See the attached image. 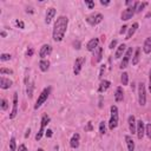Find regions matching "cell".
<instances>
[{"mask_svg": "<svg viewBox=\"0 0 151 151\" xmlns=\"http://www.w3.org/2000/svg\"><path fill=\"white\" fill-rule=\"evenodd\" d=\"M67 26H68V18L65 15H59L53 25V31H52V38L54 41L59 42L64 39L65 33L67 31Z\"/></svg>", "mask_w": 151, "mask_h": 151, "instance_id": "1", "label": "cell"}, {"mask_svg": "<svg viewBox=\"0 0 151 151\" xmlns=\"http://www.w3.org/2000/svg\"><path fill=\"white\" fill-rule=\"evenodd\" d=\"M110 119H109V129L110 130H114L117 126H118V122H119V111H118V107L116 105H112L110 107Z\"/></svg>", "mask_w": 151, "mask_h": 151, "instance_id": "2", "label": "cell"}, {"mask_svg": "<svg viewBox=\"0 0 151 151\" xmlns=\"http://www.w3.org/2000/svg\"><path fill=\"white\" fill-rule=\"evenodd\" d=\"M51 91H52V87H51V86H47V87H45V88L41 91V93L39 94L38 99H37V101H35V104H34V110H38V109L47 100L48 96L51 94Z\"/></svg>", "mask_w": 151, "mask_h": 151, "instance_id": "3", "label": "cell"}, {"mask_svg": "<svg viewBox=\"0 0 151 151\" xmlns=\"http://www.w3.org/2000/svg\"><path fill=\"white\" fill-rule=\"evenodd\" d=\"M50 120H51V118H50V116H47V114H44V116L41 117L39 131H38V132H37V134H35V140H37V142H38V140H40V139L42 138L44 133L46 132V126H47V124L50 123Z\"/></svg>", "mask_w": 151, "mask_h": 151, "instance_id": "4", "label": "cell"}, {"mask_svg": "<svg viewBox=\"0 0 151 151\" xmlns=\"http://www.w3.org/2000/svg\"><path fill=\"white\" fill-rule=\"evenodd\" d=\"M137 2L138 1H134L131 6H129V7H126L123 12H122V14H120V19L123 20V21H127V20H130V19H132V17L136 14V7H137Z\"/></svg>", "mask_w": 151, "mask_h": 151, "instance_id": "5", "label": "cell"}, {"mask_svg": "<svg viewBox=\"0 0 151 151\" xmlns=\"http://www.w3.org/2000/svg\"><path fill=\"white\" fill-rule=\"evenodd\" d=\"M138 103L140 106L146 105V88L144 83L138 84Z\"/></svg>", "mask_w": 151, "mask_h": 151, "instance_id": "6", "label": "cell"}, {"mask_svg": "<svg viewBox=\"0 0 151 151\" xmlns=\"http://www.w3.org/2000/svg\"><path fill=\"white\" fill-rule=\"evenodd\" d=\"M132 55H133V50H132V47H129V48L126 50L125 54L123 55L122 61H120V65H119V68H120V70H124V68L127 67V65L130 64V61H131V59H132Z\"/></svg>", "mask_w": 151, "mask_h": 151, "instance_id": "7", "label": "cell"}, {"mask_svg": "<svg viewBox=\"0 0 151 151\" xmlns=\"http://www.w3.org/2000/svg\"><path fill=\"white\" fill-rule=\"evenodd\" d=\"M103 19H104V17L101 13H93V14L86 17L85 20L90 26H97L98 24H100L103 21Z\"/></svg>", "mask_w": 151, "mask_h": 151, "instance_id": "8", "label": "cell"}, {"mask_svg": "<svg viewBox=\"0 0 151 151\" xmlns=\"http://www.w3.org/2000/svg\"><path fill=\"white\" fill-rule=\"evenodd\" d=\"M84 64H85V58H84V57H78V58H76L74 64H73V73H74V76L80 74Z\"/></svg>", "mask_w": 151, "mask_h": 151, "instance_id": "9", "label": "cell"}, {"mask_svg": "<svg viewBox=\"0 0 151 151\" xmlns=\"http://www.w3.org/2000/svg\"><path fill=\"white\" fill-rule=\"evenodd\" d=\"M12 104L13 105H12V111L9 113V119H14L18 114V104H19V101H18V93L17 92L13 93V103Z\"/></svg>", "mask_w": 151, "mask_h": 151, "instance_id": "10", "label": "cell"}, {"mask_svg": "<svg viewBox=\"0 0 151 151\" xmlns=\"http://www.w3.org/2000/svg\"><path fill=\"white\" fill-rule=\"evenodd\" d=\"M51 53H52V46H51L50 44H44V45L40 47V50H39V57H40L41 59H45V58L48 57Z\"/></svg>", "mask_w": 151, "mask_h": 151, "instance_id": "11", "label": "cell"}, {"mask_svg": "<svg viewBox=\"0 0 151 151\" xmlns=\"http://www.w3.org/2000/svg\"><path fill=\"white\" fill-rule=\"evenodd\" d=\"M55 13H57V11L54 7H48L46 9V13H45V24H47V25L51 24L55 17Z\"/></svg>", "mask_w": 151, "mask_h": 151, "instance_id": "12", "label": "cell"}, {"mask_svg": "<svg viewBox=\"0 0 151 151\" xmlns=\"http://www.w3.org/2000/svg\"><path fill=\"white\" fill-rule=\"evenodd\" d=\"M136 133H137L138 139H143V137L145 134V124H144V122L142 119L140 120H137V130H136Z\"/></svg>", "mask_w": 151, "mask_h": 151, "instance_id": "13", "label": "cell"}, {"mask_svg": "<svg viewBox=\"0 0 151 151\" xmlns=\"http://www.w3.org/2000/svg\"><path fill=\"white\" fill-rule=\"evenodd\" d=\"M98 46H99V38H92L91 40L87 41V44H86V50H87L88 52H94Z\"/></svg>", "mask_w": 151, "mask_h": 151, "instance_id": "14", "label": "cell"}, {"mask_svg": "<svg viewBox=\"0 0 151 151\" xmlns=\"http://www.w3.org/2000/svg\"><path fill=\"white\" fill-rule=\"evenodd\" d=\"M127 123H129V130H130V132H131L132 134L136 133V130H137V120H136V118H134L133 114L129 116Z\"/></svg>", "mask_w": 151, "mask_h": 151, "instance_id": "15", "label": "cell"}, {"mask_svg": "<svg viewBox=\"0 0 151 151\" xmlns=\"http://www.w3.org/2000/svg\"><path fill=\"white\" fill-rule=\"evenodd\" d=\"M79 144H80V134L79 133H74L70 139V146L72 149H78Z\"/></svg>", "mask_w": 151, "mask_h": 151, "instance_id": "16", "label": "cell"}, {"mask_svg": "<svg viewBox=\"0 0 151 151\" xmlns=\"http://www.w3.org/2000/svg\"><path fill=\"white\" fill-rule=\"evenodd\" d=\"M12 85H13V81H12L9 78H5L4 76L0 77V87H1L2 90H7V88H9Z\"/></svg>", "mask_w": 151, "mask_h": 151, "instance_id": "17", "label": "cell"}, {"mask_svg": "<svg viewBox=\"0 0 151 151\" xmlns=\"http://www.w3.org/2000/svg\"><path fill=\"white\" fill-rule=\"evenodd\" d=\"M103 47L98 46L96 48V51L93 52V63H100L103 59Z\"/></svg>", "mask_w": 151, "mask_h": 151, "instance_id": "18", "label": "cell"}, {"mask_svg": "<svg viewBox=\"0 0 151 151\" xmlns=\"http://www.w3.org/2000/svg\"><path fill=\"white\" fill-rule=\"evenodd\" d=\"M139 27V24L136 21V22H133L131 26H130V28L127 29V33H126V37H125V39L126 40H129V39H131L132 37H133V34L136 33V31H137V28Z\"/></svg>", "mask_w": 151, "mask_h": 151, "instance_id": "19", "label": "cell"}, {"mask_svg": "<svg viewBox=\"0 0 151 151\" xmlns=\"http://www.w3.org/2000/svg\"><path fill=\"white\" fill-rule=\"evenodd\" d=\"M126 45L125 44H120L118 47H117V50H116V53H114V58L116 59H120L124 54H125V52H126Z\"/></svg>", "mask_w": 151, "mask_h": 151, "instance_id": "20", "label": "cell"}, {"mask_svg": "<svg viewBox=\"0 0 151 151\" xmlns=\"http://www.w3.org/2000/svg\"><path fill=\"white\" fill-rule=\"evenodd\" d=\"M110 86H111V81L104 79V80L100 81V84H99V86H98V92H99V93H104L105 91H107V90L110 88Z\"/></svg>", "mask_w": 151, "mask_h": 151, "instance_id": "21", "label": "cell"}, {"mask_svg": "<svg viewBox=\"0 0 151 151\" xmlns=\"http://www.w3.org/2000/svg\"><path fill=\"white\" fill-rule=\"evenodd\" d=\"M123 99H124V91H123V87H122V86H118V87L116 88V92H114V100H116L117 103H119V101H123Z\"/></svg>", "mask_w": 151, "mask_h": 151, "instance_id": "22", "label": "cell"}, {"mask_svg": "<svg viewBox=\"0 0 151 151\" xmlns=\"http://www.w3.org/2000/svg\"><path fill=\"white\" fill-rule=\"evenodd\" d=\"M140 52H142V48L140 47H136V50H134V53H133V55H132V65H137L138 63H139V60H140Z\"/></svg>", "mask_w": 151, "mask_h": 151, "instance_id": "23", "label": "cell"}, {"mask_svg": "<svg viewBox=\"0 0 151 151\" xmlns=\"http://www.w3.org/2000/svg\"><path fill=\"white\" fill-rule=\"evenodd\" d=\"M143 52L149 54L151 53V37H147L145 40H144V44H143Z\"/></svg>", "mask_w": 151, "mask_h": 151, "instance_id": "24", "label": "cell"}, {"mask_svg": "<svg viewBox=\"0 0 151 151\" xmlns=\"http://www.w3.org/2000/svg\"><path fill=\"white\" fill-rule=\"evenodd\" d=\"M39 68L41 72H47L50 68V61L47 59H40L39 61Z\"/></svg>", "mask_w": 151, "mask_h": 151, "instance_id": "25", "label": "cell"}, {"mask_svg": "<svg viewBox=\"0 0 151 151\" xmlns=\"http://www.w3.org/2000/svg\"><path fill=\"white\" fill-rule=\"evenodd\" d=\"M125 142H126V146H127V150L129 151H134V140L131 136L126 134L125 136Z\"/></svg>", "mask_w": 151, "mask_h": 151, "instance_id": "26", "label": "cell"}, {"mask_svg": "<svg viewBox=\"0 0 151 151\" xmlns=\"http://www.w3.org/2000/svg\"><path fill=\"white\" fill-rule=\"evenodd\" d=\"M33 88H34V84L33 83H27V87H26V93L28 98H32L33 96Z\"/></svg>", "mask_w": 151, "mask_h": 151, "instance_id": "27", "label": "cell"}, {"mask_svg": "<svg viewBox=\"0 0 151 151\" xmlns=\"http://www.w3.org/2000/svg\"><path fill=\"white\" fill-rule=\"evenodd\" d=\"M120 81H122V85H123V86H125V85L129 84V74H127V72H123V73H122Z\"/></svg>", "mask_w": 151, "mask_h": 151, "instance_id": "28", "label": "cell"}, {"mask_svg": "<svg viewBox=\"0 0 151 151\" xmlns=\"http://www.w3.org/2000/svg\"><path fill=\"white\" fill-rule=\"evenodd\" d=\"M147 6V2H137V7H136V13H140L145 7Z\"/></svg>", "mask_w": 151, "mask_h": 151, "instance_id": "29", "label": "cell"}, {"mask_svg": "<svg viewBox=\"0 0 151 151\" xmlns=\"http://www.w3.org/2000/svg\"><path fill=\"white\" fill-rule=\"evenodd\" d=\"M9 151H18L17 150V140L14 137L9 139Z\"/></svg>", "mask_w": 151, "mask_h": 151, "instance_id": "30", "label": "cell"}, {"mask_svg": "<svg viewBox=\"0 0 151 151\" xmlns=\"http://www.w3.org/2000/svg\"><path fill=\"white\" fill-rule=\"evenodd\" d=\"M99 133H100L101 136L106 133V123H105L104 120H101V122L99 123Z\"/></svg>", "mask_w": 151, "mask_h": 151, "instance_id": "31", "label": "cell"}, {"mask_svg": "<svg viewBox=\"0 0 151 151\" xmlns=\"http://www.w3.org/2000/svg\"><path fill=\"white\" fill-rule=\"evenodd\" d=\"M0 109H1L2 111H6V110L8 109V101H7L6 99H4V98L0 100Z\"/></svg>", "mask_w": 151, "mask_h": 151, "instance_id": "32", "label": "cell"}, {"mask_svg": "<svg viewBox=\"0 0 151 151\" xmlns=\"http://www.w3.org/2000/svg\"><path fill=\"white\" fill-rule=\"evenodd\" d=\"M11 59H12V55L8 54V53H1V55H0V60L1 61H8Z\"/></svg>", "mask_w": 151, "mask_h": 151, "instance_id": "33", "label": "cell"}, {"mask_svg": "<svg viewBox=\"0 0 151 151\" xmlns=\"http://www.w3.org/2000/svg\"><path fill=\"white\" fill-rule=\"evenodd\" d=\"M0 74L4 76V74H13V71L9 70V68H6V67H1L0 68Z\"/></svg>", "mask_w": 151, "mask_h": 151, "instance_id": "34", "label": "cell"}, {"mask_svg": "<svg viewBox=\"0 0 151 151\" xmlns=\"http://www.w3.org/2000/svg\"><path fill=\"white\" fill-rule=\"evenodd\" d=\"M145 134L147 136L149 139H151V124H146L145 125Z\"/></svg>", "mask_w": 151, "mask_h": 151, "instance_id": "35", "label": "cell"}, {"mask_svg": "<svg viewBox=\"0 0 151 151\" xmlns=\"http://www.w3.org/2000/svg\"><path fill=\"white\" fill-rule=\"evenodd\" d=\"M85 5L88 7V9H92L94 7V1H90V0H85Z\"/></svg>", "mask_w": 151, "mask_h": 151, "instance_id": "36", "label": "cell"}, {"mask_svg": "<svg viewBox=\"0 0 151 151\" xmlns=\"http://www.w3.org/2000/svg\"><path fill=\"white\" fill-rule=\"evenodd\" d=\"M15 25H17L19 28H21V29L25 28V24H24V21H21V20H15Z\"/></svg>", "mask_w": 151, "mask_h": 151, "instance_id": "37", "label": "cell"}, {"mask_svg": "<svg viewBox=\"0 0 151 151\" xmlns=\"http://www.w3.org/2000/svg\"><path fill=\"white\" fill-rule=\"evenodd\" d=\"M127 29H129V28H127V25H123V26L120 27V29H119V34H124V33H126Z\"/></svg>", "mask_w": 151, "mask_h": 151, "instance_id": "38", "label": "cell"}, {"mask_svg": "<svg viewBox=\"0 0 151 151\" xmlns=\"http://www.w3.org/2000/svg\"><path fill=\"white\" fill-rule=\"evenodd\" d=\"M105 67H106L105 65H100V71H99V76H98L100 79L103 78V74H104V72H105Z\"/></svg>", "mask_w": 151, "mask_h": 151, "instance_id": "39", "label": "cell"}, {"mask_svg": "<svg viewBox=\"0 0 151 151\" xmlns=\"http://www.w3.org/2000/svg\"><path fill=\"white\" fill-rule=\"evenodd\" d=\"M33 53H34V50H33L32 47H28L27 51H26V55H27V57H32Z\"/></svg>", "mask_w": 151, "mask_h": 151, "instance_id": "40", "label": "cell"}, {"mask_svg": "<svg viewBox=\"0 0 151 151\" xmlns=\"http://www.w3.org/2000/svg\"><path fill=\"white\" fill-rule=\"evenodd\" d=\"M116 45H117V40H116V39H113V40L110 42V46H109V48H110V50H113V48L116 47Z\"/></svg>", "mask_w": 151, "mask_h": 151, "instance_id": "41", "label": "cell"}, {"mask_svg": "<svg viewBox=\"0 0 151 151\" xmlns=\"http://www.w3.org/2000/svg\"><path fill=\"white\" fill-rule=\"evenodd\" d=\"M45 134H46V137H47V138H51V137H52V134H53V131H52L51 129H47V130H46V132H45Z\"/></svg>", "mask_w": 151, "mask_h": 151, "instance_id": "42", "label": "cell"}, {"mask_svg": "<svg viewBox=\"0 0 151 151\" xmlns=\"http://www.w3.org/2000/svg\"><path fill=\"white\" fill-rule=\"evenodd\" d=\"M18 151H28V150H27V147H26L25 144H20L19 147H18Z\"/></svg>", "mask_w": 151, "mask_h": 151, "instance_id": "43", "label": "cell"}, {"mask_svg": "<svg viewBox=\"0 0 151 151\" xmlns=\"http://www.w3.org/2000/svg\"><path fill=\"white\" fill-rule=\"evenodd\" d=\"M92 129H93V127H92V123H91V122H88V123H87V125L85 126V131H92Z\"/></svg>", "mask_w": 151, "mask_h": 151, "instance_id": "44", "label": "cell"}, {"mask_svg": "<svg viewBox=\"0 0 151 151\" xmlns=\"http://www.w3.org/2000/svg\"><path fill=\"white\" fill-rule=\"evenodd\" d=\"M149 92L151 93V67L149 71Z\"/></svg>", "mask_w": 151, "mask_h": 151, "instance_id": "45", "label": "cell"}, {"mask_svg": "<svg viewBox=\"0 0 151 151\" xmlns=\"http://www.w3.org/2000/svg\"><path fill=\"white\" fill-rule=\"evenodd\" d=\"M110 4H111L110 0H100V5H103V6H109Z\"/></svg>", "mask_w": 151, "mask_h": 151, "instance_id": "46", "label": "cell"}, {"mask_svg": "<svg viewBox=\"0 0 151 151\" xmlns=\"http://www.w3.org/2000/svg\"><path fill=\"white\" fill-rule=\"evenodd\" d=\"M29 133H31V129H27L26 130V133H25V138H28L29 137Z\"/></svg>", "mask_w": 151, "mask_h": 151, "instance_id": "47", "label": "cell"}, {"mask_svg": "<svg viewBox=\"0 0 151 151\" xmlns=\"http://www.w3.org/2000/svg\"><path fill=\"white\" fill-rule=\"evenodd\" d=\"M1 37H6V32H5V31L1 32Z\"/></svg>", "mask_w": 151, "mask_h": 151, "instance_id": "48", "label": "cell"}, {"mask_svg": "<svg viewBox=\"0 0 151 151\" xmlns=\"http://www.w3.org/2000/svg\"><path fill=\"white\" fill-rule=\"evenodd\" d=\"M37 151H45V150H44V149H41V147H39V149H38Z\"/></svg>", "mask_w": 151, "mask_h": 151, "instance_id": "49", "label": "cell"}]
</instances>
